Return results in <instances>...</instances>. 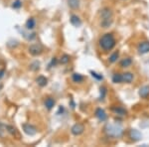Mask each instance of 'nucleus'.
Wrapping results in <instances>:
<instances>
[{"label":"nucleus","mask_w":149,"mask_h":147,"mask_svg":"<svg viewBox=\"0 0 149 147\" xmlns=\"http://www.w3.org/2000/svg\"><path fill=\"white\" fill-rule=\"evenodd\" d=\"M6 130H7V132L8 133H10L11 135H13V136H16L17 135V130H16L15 127H13V126H11V125H6Z\"/></svg>","instance_id":"aec40b11"},{"label":"nucleus","mask_w":149,"mask_h":147,"mask_svg":"<svg viewBox=\"0 0 149 147\" xmlns=\"http://www.w3.org/2000/svg\"><path fill=\"white\" fill-rule=\"evenodd\" d=\"M105 93H107V88L104 86L100 88V100H102L103 98L105 96Z\"/></svg>","instance_id":"393cba45"},{"label":"nucleus","mask_w":149,"mask_h":147,"mask_svg":"<svg viewBox=\"0 0 149 147\" xmlns=\"http://www.w3.org/2000/svg\"><path fill=\"white\" fill-rule=\"evenodd\" d=\"M115 44H116V41L111 33H107L102 35L100 39V46L104 52L111 51L115 47Z\"/></svg>","instance_id":"f03ea898"},{"label":"nucleus","mask_w":149,"mask_h":147,"mask_svg":"<svg viewBox=\"0 0 149 147\" xmlns=\"http://www.w3.org/2000/svg\"><path fill=\"white\" fill-rule=\"evenodd\" d=\"M91 73H92V76L93 77H95V79H102V75H98V74H97V73H95V72H91Z\"/></svg>","instance_id":"a878e982"},{"label":"nucleus","mask_w":149,"mask_h":147,"mask_svg":"<svg viewBox=\"0 0 149 147\" xmlns=\"http://www.w3.org/2000/svg\"><path fill=\"white\" fill-rule=\"evenodd\" d=\"M43 52V47L40 44H34L29 47V53L32 56H39Z\"/></svg>","instance_id":"20e7f679"},{"label":"nucleus","mask_w":149,"mask_h":147,"mask_svg":"<svg viewBox=\"0 0 149 147\" xmlns=\"http://www.w3.org/2000/svg\"><path fill=\"white\" fill-rule=\"evenodd\" d=\"M111 109L114 113H116V114H118V115H122V116L126 115V113H127V110L122 107H112Z\"/></svg>","instance_id":"ddd939ff"},{"label":"nucleus","mask_w":149,"mask_h":147,"mask_svg":"<svg viewBox=\"0 0 149 147\" xmlns=\"http://www.w3.org/2000/svg\"><path fill=\"white\" fill-rule=\"evenodd\" d=\"M36 82H37V84L40 86H46L48 84V79L44 76H39L37 79H36Z\"/></svg>","instance_id":"dca6fc26"},{"label":"nucleus","mask_w":149,"mask_h":147,"mask_svg":"<svg viewBox=\"0 0 149 147\" xmlns=\"http://www.w3.org/2000/svg\"><path fill=\"white\" fill-rule=\"evenodd\" d=\"M104 132L107 136L109 137H120L123 133V128L119 124H113V123H107L104 127Z\"/></svg>","instance_id":"7ed1b4c3"},{"label":"nucleus","mask_w":149,"mask_h":147,"mask_svg":"<svg viewBox=\"0 0 149 147\" xmlns=\"http://www.w3.org/2000/svg\"><path fill=\"white\" fill-rule=\"evenodd\" d=\"M21 6H22V1H21V0H15V1L13 2V4H12V7H13L14 9H19V8H21Z\"/></svg>","instance_id":"b1692460"},{"label":"nucleus","mask_w":149,"mask_h":147,"mask_svg":"<svg viewBox=\"0 0 149 147\" xmlns=\"http://www.w3.org/2000/svg\"><path fill=\"white\" fill-rule=\"evenodd\" d=\"M2 88H3V85H2V83H0V91L2 90Z\"/></svg>","instance_id":"cd10ccee"},{"label":"nucleus","mask_w":149,"mask_h":147,"mask_svg":"<svg viewBox=\"0 0 149 147\" xmlns=\"http://www.w3.org/2000/svg\"><path fill=\"white\" fill-rule=\"evenodd\" d=\"M139 95L142 98H146L147 96H149V86H144L139 90Z\"/></svg>","instance_id":"f8f14e48"},{"label":"nucleus","mask_w":149,"mask_h":147,"mask_svg":"<svg viewBox=\"0 0 149 147\" xmlns=\"http://www.w3.org/2000/svg\"><path fill=\"white\" fill-rule=\"evenodd\" d=\"M71 131H72V133L76 136L81 135V134L85 131V126H84L81 123H76L73 127H72Z\"/></svg>","instance_id":"0eeeda50"},{"label":"nucleus","mask_w":149,"mask_h":147,"mask_svg":"<svg viewBox=\"0 0 149 147\" xmlns=\"http://www.w3.org/2000/svg\"><path fill=\"white\" fill-rule=\"evenodd\" d=\"M4 74H5V70H0V79H1L2 78L4 77Z\"/></svg>","instance_id":"bb28decb"},{"label":"nucleus","mask_w":149,"mask_h":147,"mask_svg":"<svg viewBox=\"0 0 149 147\" xmlns=\"http://www.w3.org/2000/svg\"><path fill=\"white\" fill-rule=\"evenodd\" d=\"M100 26L103 29H107L113 23V12L109 7H105L100 10Z\"/></svg>","instance_id":"f257e3e1"},{"label":"nucleus","mask_w":149,"mask_h":147,"mask_svg":"<svg viewBox=\"0 0 149 147\" xmlns=\"http://www.w3.org/2000/svg\"><path fill=\"white\" fill-rule=\"evenodd\" d=\"M70 56L69 55H63V56L61 57V60H60V63L61 64H63V65H66V64H68V63L70 62Z\"/></svg>","instance_id":"4be33fe9"},{"label":"nucleus","mask_w":149,"mask_h":147,"mask_svg":"<svg viewBox=\"0 0 149 147\" xmlns=\"http://www.w3.org/2000/svg\"><path fill=\"white\" fill-rule=\"evenodd\" d=\"M118 57H119V53L118 52H114L113 54L109 57V62L110 63H115L117 61V59H118Z\"/></svg>","instance_id":"5701e85b"},{"label":"nucleus","mask_w":149,"mask_h":147,"mask_svg":"<svg viewBox=\"0 0 149 147\" xmlns=\"http://www.w3.org/2000/svg\"><path fill=\"white\" fill-rule=\"evenodd\" d=\"M131 64H132L131 58H124V59H122L120 63H119L121 68H128V67L131 66Z\"/></svg>","instance_id":"4468645a"},{"label":"nucleus","mask_w":149,"mask_h":147,"mask_svg":"<svg viewBox=\"0 0 149 147\" xmlns=\"http://www.w3.org/2000/svg\"><path fill=\"white\" fill-rule=\"evenodd\" d=\"M68 5L72 9H78L80 7V0H68Z\"/></svg>","instance_id":"f3484780"},{"label":"nucleus","mask_w":149,"mask_h":147,"mask_svg":"<svg viewBox=\"0 0 149 147\" xmlns=\"http://www.w3.org/2000/svg\"><path fill=\"white\" fill-rule=\"evenodd\" d=\"M72 79H73V81L74 83H81V82L84 81V77L81 76V74H74Z\"/></svg>","instance_id":"412c9836"},{"label":"nucleus","mask_w":149,"mask_h":147,"mask_svg":"<svg viewBox=\"0 0 149 147\" xmlns=\"http://www.w3.org/2000/svg\"><path fill=\"white\" fill-rule=\"evenodd\" d=\"M134 79L133 74L130 72H126V73L122 74V83H126V84H130Z\"/></svg>","instance_id":"9d476101"},{"label":"nucleus","mask_w":149,"mask_h":147,"mask_svg":"<svg viewBox=\"0 0 149 147\" xmlns=\"http://www.w3.org/2000/svg\"><path fill=\"white\" fill-rule=\"evenodd\" d=\"M36 26V20L34 18H30L27 20V22H26V28L28 29V30H32V29H34Z\"/></svg>","instance_id":"a211bd4d"},{"label":"nucleus","mask_w":149,"mask_h":147,"mask_svg":"<svg viewBox=\"0 0 149 147\" xmlns=\"http://www.w3.org/2000/svg\"><path fill=\"white\" fill-rule=\"evenodd\" d=\"M137 51L140 55H145L149 53V41L140 42L137 46Z\"/></svg>","instance_id":"39448f33"},{"label":"nucleus","mask_w":149,"mask_h":147,"mask_svg":"<svg viewBox=\"0 0 149 147\" xmlns=\"http://www.w3.org/2000/svg\"><path fill=\"white\" fill-rule=\"evenodd\" d=\"M95 117L100 121H105L107 119V114L102 108H97L95 110Z\"/></svg>","instance_id":"6e6552de"},{"label":"nucleus","mask_w":149,"mask_h":147,"mask_svg":"<svg viewBox=\"0 0 149 147\" xmlns=\"http://www.w3.org/2000/svg\"><path fill=\"white\" fill-rule=\"evenodd\" d=\"M55 103H56V102H55L54 98H46V100H45L44 105H45V107L48 108V109H52V108L55 107Z\"/></svg>","instance_id":"2eb2a0df"},{"label":"nucleus","mask_w":149,"mask_h":147,"mask_svg":"<svg viewBox=\"0 0 149 147\" xmlns=\"http://www.w3.org/2000/svg\"><path fill=\"white\" fill-rule=\"evenodd\" d=\"M112 82L114 84H120L122 83V74H114L112 76Z\"/></svg>","instance_id":"6ab92c4d"},{"label":"nucleus","mask_w":149,"mask_h":147,"mask_svg":"<svg viewBox=\"0 0 149 147\" xmlns=\"http://www.w3.org/2000/svg\"><path fill=\"white\" fill-rule=\"evenodd\" d=\"M128 135H129V138H131L133 141H138V140H140L141 139V133L138 131V130H136V129H131V130H129V133H128Z\"/></svg>","instance_id":"1a4fd4ad"},{"label":"nucleus","mask_w":149,"mask_h":147,"mask_svg":"<svg viewBox=\"0 0 149 147\" xmlns=\"http://www.w3.org/2000/svg\"><path fill=\"white\" fill-rule=\"evenodd\" d=\"M23 130L26 134H28L30 136H33L37 133V128L32 124H28V123L23 124Z\"/></svg>","instance_id":"423d86ee"},{"label":"nucleus","mask_w":149,"mask_h":147,"mask_svg":"<svg viewBox=\"0 0 149 147\" xmlns=\"http://www.w3.org/2000/svg\"><path fill=\"white\" fill-rule=\"evenodd\" d=\"M70 22H71L72 25L74 26V27H80L81 25V20L80 19V17L77 15H72L71 18H70Z\"/></svg>","instance_id":"9b49d317"}]
</instances>
